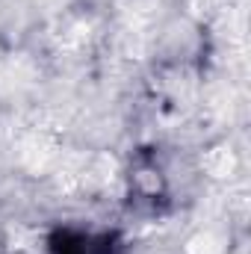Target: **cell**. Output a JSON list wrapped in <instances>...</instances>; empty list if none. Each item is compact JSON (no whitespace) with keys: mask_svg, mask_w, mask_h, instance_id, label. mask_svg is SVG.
<instances>
[{"mask_svg":"<svg viewBox=\"0 0 251 254\" xmlns=\"http://www.w3.org/2000/svg\"><path fill=\"white\" fill-rule=\"evenodd\" d=\"M18 157L21 163L30 169V172H48L51 166H57L60 160V151H57V142L45 133H30L21 139L18 145Z\"/></svg>","mask_w":251,"mask_h":254,"instance_id":"cell-1","label":"cell"},{"mask_svg":"<svg viewBox=\"0 0 251 254\" xmlns=\"http://www.w3.org/2000/svg\"><path fill=\"white\" fill-rule=\"evenodd\" d=\"M127 30H142L157 18V0H119Z\"/></svg>","mask_w":251,"mask_h":254,"instance_id":"cell-2","label":"cell"},{"mask_svg":"<svg viewBox=\"0 0 251 254\" xmlns=\"http://www.w3.org/2000/svg\"><path fill=\"white\" fill-rule=\"evenodd\" d=\"M204 169L213 175V178H231L234 169H237V157L231 148H213L207 157H204Z\"/></svg>","mask_w":251,"mask_h":254,"instance_id":"cell-3","label":"cell"},{"mask_svg":"<svg viewBox=\"0 0 251 254\" xmlns=\"http://www.w3.org/2000/svg\"><path fill=\"white\" fill-rule=\"evenodd\" d=\"M187 254H222V240L213 231H204V234L189 240Z\"/></svg>","mask_w":251,"mask_h":254,"instance_id":"cell-4","label":"cell"}]
</instances>
